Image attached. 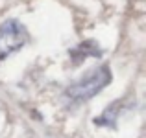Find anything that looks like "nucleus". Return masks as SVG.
Here are the masks:
<instances>
[{
    "label": "nucleus",
    "mask_w": 146,
    "mask_h": 138,
    "mask_svg": "<svg viewBox=\"0 0 146 138\" xmlns=\"http://www.w3.org/2000/svg\"><path fill=\"white\" fill-rule=\"evenodd\" d=\"M111 83V70L107 64L96 66L89 74L82 76L78 81H74L65 90V101L68 105H80L87 99L94 98L98 92H102Z\"/></svg>",
    "instance_id": "nucleus-1"
},
{
    "label": "nucleus",
    "mask_w": 146,
    "mask_h": 138,
    "mask_svg": "<svg viewBox=\"0 0 146 138\" xmlns=\"http://www.w3.org/2000/svg\"><path fill=\"white\" fill-rule=\"evenodd\" d=\"M30 41L26 26L17 18H7L0 26V61L9 57L13 52H19Z\"/></svg>",
    "instance_id": "nucleus-2"
},
{
    "label": "nucleus",
    "mask_w": 146,
    "mask_h": 138,
    "mask_svg": "<svg viewBox=\"0 0 146 138\" xmlns=\"http://www.w3.org/2000/svg\"><path fill=\"white\" fill-rule=\"evenodd\" d=\"M87 55H93V57H100L102 55V50L98 48V44L94 41H85V43L78 44L74 50H70V59L74 61L76 64L82 63Z\"/></svg>",
    "instance_id": "nucleus-3"
},
{
    "label": "nucleus",
    "mask_w": 146,
    "mask_h": 138,
    "mask_svg": "<svg viewBox=\"0 0 146 138\" xmlns=\"http://www.w3.org/2000/svg\"><path fill=\"white\" fill-rule=\"evenodd\" d=\"M120 110H122V101L111 103V105L102 112V116H98L96 120H94V124L104 125V127H109V129H117V120H118Z\"/></svg>",
    "instance_id": "nucleus-4"
}]
</instances>
